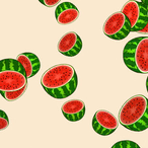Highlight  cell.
<instances>
[{
  "label": "cell",
  "mask_w": 148,
  "mask_h": 148,
  "mask_svg": "<svg viewBox=\"0 0 148 148\" xmlns=\"http://www.w3.org/2000/svg\"><path fill=\"white\" fill-rule=\"evenodd\" d=\"M41 84L50 97L63 99L75 92L78 84V77L71 65L59 64L52 66L43 74Z\"/></svg>",
  "instance_id": "1"
},
{
  "label": "cell",
  "mask_w": 148,
  "mask_h": 148,
  "mask_svg": "<svg viewBox=\"0 0 148 148\" xmlns=\"http://www.w3.org/2000/svg\"><path fill=\"white\" fill-rule=\"evenodd\" d=\"M119 122L133 132L148 129V99L142 95L130 97L120 110Z\"/></svg>",
  "instance_id": "2"
},
{
  "label": "cell",
  "mask_w": 148,
  "mask_h": 148,
  "mask_svg": "<svg viewBox=\"0 0 148 148\" xmlns=\"http://www.w3.org/2000/svg\"><path fill=\"white\" fill-rule=\"evenodd\" d=\"M0 64V91L13 92L27 86V72L16 59H3Z\"/></svg>",
  "instance_id": "3"
},
{
  "label": "cell",
  "mask_w": 148,
  "mask_h": 148,
  "mask_svg": "<svg viewBox=\"0 0 148 148\" xmlns=\"http://www.w3.org/2000/svg\"><path fill=\"white\" fill-rule=\"evenodd\" d=\"M123 60L131 71L148 73V37H138L128 42L123 50Z\"/></svg>",
  "instance_id": "4"
},
{
  "label": "cell",
  "mask_w": 148,
  "mask_h": 148,
  "mask_svg": "<svg viewBox=\"0 0 148 148\" xmlns=\"http://www.w3.org/2000/svg\"><path fill=\"white\" fill-rule=\"evenodd\" d=\"M103 32L107 37L114 41H121L131 33V27L126 15L122 11H117L108 17L103 27Z\"/></svg>",
  "instance_id": "5"
},
{
  "label": "cell",
  "mask_w": 148,
  "mask_h": 148,
  "mask_svg": "<svg viewBox=\"0 0 148 148\" xmlns=\"http://www.w3.org/2000/svg\"><path fill=\"white\" fill-rule=\"evenodd\" d=\"M121 11L127 17L133 33H140L148 25L147 13L140 1H128L123 5Z\"/></svg>",
  "instance_id": "6"
},
{
  "label": "cell",
  "mask_w": 148,
  "mask_h": 148,
  "mask_svg": "<svg viewBox=\"0 0 148 148\" xmlns=\"http://www.w3.org/2000/svg\"><path fill=\"white\" fill-rule=\"evenodd\" d=\"M119 120L106 110H99L92 118V128L95 133L101 136L113 134L119 127Z\"/></svg>",
  "instance_id": "7"
},
{
  "label": "cell",
  "mask_w": 148,
  "mask_h": 148,
  "mask_svg": "<svg viewBox=\"0 0 148 148\" xmlns=\"http://www.w3.org/2000/svg\"><path fill=\"white\" fill-rule=\"evenodd\" d=\"M82 49L81 38L74 32H69L61 37L57 45L59 53L66 57H74L78 55Z\"/></svg>",
  "instance_id": "8"
},
{
  "label": "cell",
  "mask_w": 148,
  "mask_h": 148,
  "mask_svg": "<svg viewBox=\"0 0 148 148\" xmlns=\"http://www.w3.org/2000/svg\"><path fill=\"white\" fill-rule=\"evenodd\" d=\"M61 112L69 122H78L85 115V103L78 99H69L62 105Z\"/></svg>",
  "instance_id": "9"
},
{
  "label": "cell",
  "mask_w": 148,
  "mask_h": 148,
  "mask_svg": "<svg viewBox=\"0 0 148 148\" xmlns=\"http://www.w3.org/2000/svg\"><path fill=\"white\" fill-rule=\"evenodd\" d=\"M55 17L59 25H67L77 21L79 17V10L73 3L61 2L55 10Z\"/></svg>",
  "instance_id": "10"
},
{
  "label": "cell",
  "mask_w": 148,
  "mask_h": 148,
  "mask_svg": "<svg viewBox=\"0 0 148 148\" xmlns=\"http://www.w3.org/2000/svg\"><path fill=\"white\" fill-rule=\"evenodd\" d=\"M16 60L23 66L27 72V78L35 76L40 71L41 68V61L38 56L34 53H21L16 57Z\"/></svg>",
  "instance_id": "11"
},
{
  "label": "cell",
  "mask_w": 148,
  "mask_h": 148,
  "mask_svg": "<svg viewBox=\"0 0 148 148\" xmlns=\"http://www.w3.org/2000/svg\"><path fill=\"white\" fill-rule=\"evenodd\" d=\"M27 87H25V88H23L21 90H18V91H13V92H3V91H0V93H1L2 97H4L5 101H16V99H18L19 97L25 92Z\"/></svg>",
  "instance_id": "12"
},
{
  "label": "cell",
  "mask_w": 148,
  "mask_h": 148,
  "mask_svg": "<svg viewBox=\"0 0 148 148\" xmlns=\"http://www.w3.org/2000/svg\"><path fill=\"white\" fill-rule=\"evenodd\" d=\"M112 148H140V146L131 140H122L114 144Z\"/></svg>",
  "instance_id": "13"
},
{
  "label": "cell",
  "mask_w": 148,
  "mask_h": 148,
  "mask_svg": "<svg viewBox=\"0 0 148 148\" xmlns=\"http://www.w3.org/2000/svg\"><path fill=\"white\" fill-rule=\"evenodd\" d=\"M9 125V119L4 111H0V130H5Z\"/></svg>",
  "instance_id": "14"
},
{
  "label": "cell",
  "mask_w": 148,
  "mask_h": 148,
  "mask_svg": "<svg viewBox=\"0 0 148 148\" xmlns=\"http://www.w3.org/2000/svg\"><path fill=\"white\" fill-rule=\"evenodd\" d=\"M40 3L47 7H58L61 4L60 0H40Z\"/></svg>",
  "instance_id": "15"
},
{
  "label": "cell",
  "mask_w": 148,
  "mask_h": 148,
  "mask_svg": "<svg viewBox=\"0 0 148 148\" xmlns=\"http://www.w3.org/2000/svg\"><path fill=\"white\" fill-rule=\"evenodd\" d=\"M140 2H141V4L143 5V7L145 8L146 13H147V17H148V0H142Z\"/></svg>",
  "instance_id": "16"
},
{
  "label": "cell",
  "mask_w": 148,
  "mask_h": 148,
  "mask_svg": "<svg viewBox=\"0 0 148 148\" xmlns=\"http://www.w3.org/2000/svg\"><path fill=\"white\" fill-rule=\"evenodd\" d=\"M141 34H145V35H148V25H146V27L144 29H142L141 32H140Z\"/></svg>",
  "instance_id": "17"
},
{
  "label": "cell",
  "mask_w": 148,
  "mask_h": 148,
  "mask_svg": "<svg viewBox=\"0 0 148 148\" xmlns=\"http://www.w3.org/2000/svg\"><path fill=\"white\" fill-rule=\"evenodd\" d=\"M146 89H147V92H148V76L147 79H146Z\"/></svg>",
  "instance_id": "18"
}]
</instances>
